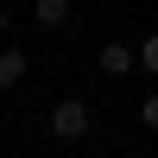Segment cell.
I'll return each mask as SVG.
<instances>
[{"instance_id":"3957f363","label":"cell","mask_w":158,"mask_h":158,"mask_svg":"<svg viewBox=\"0 0 158 158\" xmlns=\"http://www.w3.org/2000/svg\"><path fill=\"white\" fill-rule=\"evenodd\" d=\"M133 63H139L133 44H101V70L108 76H133Z\"/></svg>"},{"instance_id":"6da1fadb","label":"cell","mask_w":158,"mask_h":158,"mask_svg":"<svg viewBox=\"0 0 158 158\" xmlns=\"http://www.w3.org/2000/svg\"><path fill=\"white\" fill-rule=\"evenodd\" d=\"M89 133V101H57V108H51V139H82Z\"/></svg>"},{"instance_id":"8992f818","label":"cell","mask_w":158,"mask_h":158,"mask_svg":"<svg viewBox=\"0 0 158 158\" xmlns=\"http://www.w3.org/2000/svg\"><path fill=\"white\" fill-rule=\"evenodd\" d=\"M139 120H146V127H152V133H158V89H152V95H146V101H139Z\"/></svg>"},{"instance_id":"5b68a950","label":"cell","mask_w":158,"mask_h":158,"mask_svg":"<svg viewBox=\"0 0 158 158\" xmlns=\"http://www.w3.org/2000/svg\"><path fill=\"white\" fill-rule=\"evenodd\" d=\"M139 70H152V76H158V32L146 38V44H139Z\"/></svg>"},{"instance_id":"277c9868","label":"cell","mask_w":158,"mask_h":158,"mask_svg":"<svg viewBox=\"0 0 158 158\" xmlns=\"http://www.w3.org/2000/svg\"><path fill=\"white\" fill-rule=\"evenodd\" d=\"M13 82H25V51H19V44L0 51V89H13Z\"/></svg>"},{"instance_id":"7a4b0ae2","label":"cell","mask_w":158,"mask_h":158,"mask_svg":"<svg viewBox=\"0 0 158 158\" xmlns=\"http://www.w3.org/2000/svg\"><path fill=\"white\" fill-rule=\"evenodd\" d=\"M32 19L44 25V32H63V25H70V0H32Z\"/></svg>"},{"instance_id":"52a82bcc","label":"cell","mask_w":158,"mask_h":158,"mask_svg":"<svg viewBox=\"0 0 158 158\" xmlns=\"http://www.w3.org/2000/svg\"><path fill=\"white\" fill-rule=\"evenodd\" d=\"M0 38H6V6H0Z\"/></svg>"}]
</instances>
